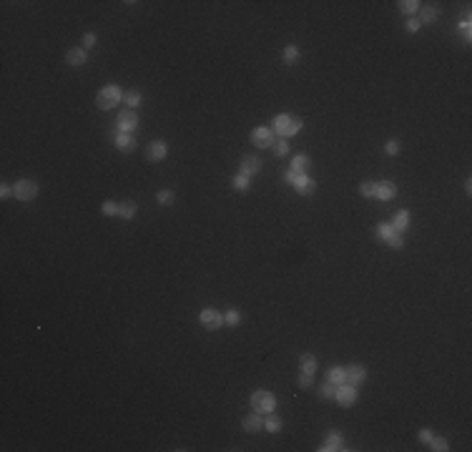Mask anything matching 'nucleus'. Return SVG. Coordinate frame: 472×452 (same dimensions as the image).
<instances>
[{
	"label": "nucleus",
	"mask_w": 472,
	"mask_h": 452,
	"mask_svg": "<svg viewBox=\"0 0 472 452\" xmlns=\"http://www.w3.org/2000/svg\"><path fill=\"white\" fill-rule=\"evenodd\" d=\"M249 404H252L254 412H259V414H269V412L277 409V397H274L269 389H257V392H252Z\"/></svg>",
	"instance_id": "4"
},
{
	"label": "nucleus",
	"mask_w": 472,
	"mask_h": 452,
	"mask_svg": "<svg viewBox=\"0 0 472 452\" xmlns=\"http://www.w3.org/2000/svg\"><path fill=\"white\" fill-rule=\"evenodd\" d=\"M284 181H287L297 193H302V196H309V193L317 191V181H314L309 173H294V171H287V173H284Z\"/></svg>",
	"instance_id": "3"
},
{
	"label": "nucleus",
	"mask_w": 472,
	"mask_h": 452,
	"mask_svg": "<svg viewBox=\"0 0 472 452\" xmlns=\"http://www.w3.org/2000/svg\"><path fill=\"white\" fill-rule=\"evenodd\" d=\"M252 143H254L257 148H269V146H274V131H272L269 126H257V128L252 131Z\"/></svg>",
	"instance_id": "10"
},
{
	"label": "nucleus",
	"mask_w": 472,
	"mask_h": 452,
	"mask_svg": "<svg viewBox=\"0 0 472 452\" xmlns=\"http://www.w3.org/2000/svg\"><path fill=\"white\" fill-rule=\"evenodd\" d=\"M307 166H309V156H307V153H297V156L292 158L289 171H294V173H304V171H307Z\"/></svg>",
	"instance_id": "24"
},
{
	"label": "nucleus",
	"mask_w": 472,
	"mask_h": 452,
	"mask_svg": "<svg viewBox=\"0 0 472 452\" xmlns=\"http://www.w3.org/2000/svg\"><path fill=\"white\" fill-rule=\"evenodd\" d=\"M299 56H302L299 46H287V48H284V61H287V63H297Z\"/></svg>",
	"instance_id": "33"
},
{
	"label": "nucleus",
	"mask_w": 472,
	"mask_h": 452,
	"mask_svg": "<svg viewBox=\"0 0 472 452\" xmlns=\"http://www.w3.org/2000/svg\"><path fill=\"white\" fill-rule=\"evenodd\" d=\"M327 382H332L334 387H339V384H344V382H347V374H344V367H332V369L327 372Z\"/></svg>",
	"instance_id": "25"
},
{
	"label": "nucleus",
	"mask_w": 472,
	"mask_h": 452,
	"mask_svg": "<svg viewBox=\"0 0 472 452\" xmlns=\"http://www.w3.org/2000/svg\"><path fill=\"white\" fill-rule=\"evenodd\" d=\"M377 239H382L387 247H392V249H402L404 247V239H402V234H397L394 229H392V223H377Z\"/></svg>",
	"instance_id": "5"
},
{
	"label": "nucleus",
	"mask_w": 472,
	"mask_h": 452,
	"mask_svg": "<svg viewBox=\"0 0 472 452\" xmlns=\"http://www.w3.org/2000/svg\"><path fill=\"white\" fill-rule=\"evenodd\" d=\"M299 369L304 374H317V357L314 354H302L299 357Z\"/></svg>",
	"instance_id": "21"
},
{
	"label": "nucleus",
	"mask_w": 472,
	"mask_h": 452,
	"mask_svg": "<svg viewBox=\"0 0 472 452\" xmlns=\"http://www.w3.org/2000/svg\"><path fill=\"white\" fill-rule=\"evenodd\" d=\"M432 434H434V432H432V429H422V432H419V434H417V437H419V442H424V444H427V442H429V439H432Z\"/></svg>",
	"instance_id": "43"
},
{
	"label": "nucleus",
	"mask_w": 472,
	"mask_h": 452,
	"mask_svg": "<svg viewBox=\"0 0 472 452\" xmlns=\"http://www.w3.org/2000/svg\"><path fill=\"white\" fill-rule=\"evenodd\" d=\"M404 26H407V33H417V31L422 28V23H419L417 18H409V21H407Z\"/></svg>",
	"instance_id": "41"
},
{
	"label": "nucleus",
	"mask_w": 472,
	"mask_h": 452,
	"mask_svg": "<svg viewBox=\"0 0 472 452\" xmlns=\"http://www.w3.org/2000/svg\"><path fill=\"white\" fill-rule=\"evenodd\" d=\"M397 6H399V11H402L404 16H417L419 8H422L419 0H402V3H397Z\"/></svg>",
	"instance_id": "26"
},
{
	"label": "nucleus",
	"mask_w": 472,
	"mask_h": 452,
	"mask_svg": "<svg viewBox=\"0 0 472 452\" xmlns=\"http://www.w3.org/2000/svg\"><path fill=\"white\" fill-rule=\"evenodd\" d=\"M344 374H347V384L359 387L367 379V367L364 364H349V367H344Z\"/></svg>",
	"instance_id": "12"
},
{
	"label": "nucleus",
	"mask_w": 472,
	"mask_h": 452,
	"mask_svg": "<svg viewBox=\"0 0 472 452\" xmlns=\"http://www.w3.org/2000/svg\"><path fill=\"white\" fill-rule=\"evenodd\" d=\"M141 101H143V96H141L138 91H128V93H123V103H126L131 111H136V108L141 106Z\"/></svg>",
	"instance_id": "27"
},
{
	"label": "nucleus",
	"mask_w": 472,
	"mask_h": 452,
	"mask_svg": "<svg viewBox=\"0 0 472 452\" xmlns=\"http://www.w3.org/2000/svg\"><path fill=\"white\" fill-rule=\"evenodd\" d=\"M138 123H141L138 113L131 111V108H126V111H121L118 118H116V131H118V133H133V131L138 128Z\"/></svg>",
	"instance_id": "6"
},
{
	"label": "nucleus",
	"mask_w": 472,
	"mask_h": 452,
	"mask_svg": "<svg viewBox=\"0 0 472 452\" xmlns=\"http://www.w3.org/2000/svg\"><path fill=\"white\" fill-rule=\"evenodd\" d=\"M297 384H299L302 389H309V387H314V374H304V372H299V379H297Z\"/></svg>",
	"instance_id": "37"
},
{
	"label": "nucleus",
	"mask_w": 472,
	"mask_h": 452,
	"mask_svg": "<svg viewBox=\"0 0 472 452\" xmlns=\"http://www.w3.org/2000/svg\"><path fill=\"white\" fill-rule=\"evenodd\" d=\"M317 392H319V397H322V399H334V392H337V387H334L332 382H324L322 387H317Z\"/></svg>",
	"instance_id": "34"
},
{
	"label": "nucleus",
	"mask_w": 472,
	"mask_h": 452,
	"mask_svg": "<svg viewBox=\"0 0 472 452\" xmlns=\"http://www.w3.org/2000/svg\"><path fill=\"white\" fill-rule=\"evenodd\" d=\"M457 31L462 33L464 43H469V41H472V21H469V11H467V13H464V18L457 23Z\"/></svg>",
	"instance_id": "23"
},
{
	"label": "nucleus",
	"mask_w": 472,
	"mask_h": 452,
	"mask_svg": "<svg viewBox=\"0 0 472 452\" xmlns=\"http://www.w3.org/2000/svg\"><path fill=\"white\" fill-rule=\"evenodd\" d=\"M397 196V183H392V181H377V193H374V198H379V201H392Z\"/></svg>",
	"instance_id": "14"
},
{
	"label": "nucleus",
	"mask_w": 472,
	"mask_h": 452,
	"mask_svg": "<svg viewBox=\"0 0 472 452\" xmlns=\"http://www.w3.org/2000/svg\"><path fill=\"white\" fill-rule=\"evenodd\" d=\"M437 16H439V8H429V6L419 8V23H432L437 21Z\"/></svg>",
	"instance_id": "29"
},
{
	"label": "nucleus",
	"mask_w": 472,
	"mask_h": 452,
	"mask_svg": "<svg viewBox=\"0 0 472 452\" xmlns=\"http://www.w3.org/2000/svg\"><path fill=\"white\" fill-rule=\"evenodd\" d=\"M13 191H16V198H18V201H33V198L41 193V186H38L36 181H31V178H21V181H16Z\"/></svg>",
	"instance_id": "7"
},
{
	"label": "nucleus",
	"mask_w": 472,
	"mask_h": 452,
	"mask_svg": "<svg viewBox=\"0 0 472 452\" xmlns=\"http://www.w3.org/2000/svg\"><path fill=\"white\" fill-rule=\"evenodd\" d=\"M113 143H116V148L118 151H123V153H131L133 148H136V138H133V133H113Z\"/></svg>",
	"instance_id": "13"
},
{
	"label": "nucleus",
	"mask_w": 472,
	"mask_h": 452,
	"mask_svg": "<svg viewBox=\"0 0 472 452\" xmlns=\"http://www.w3.org/2000/svg\"><path fill=\"white\" fill-rule=\"evenodd\" d=\"M66 61H68V66L78 68V66H83V63L88 61V51H86V48H71V51L66 53Z\"/></svg>",
	"instance_id": "18"
},
{
	"label": "nucleus",
	"mask_w": 472,
	"mask_h": 452,
	"mask_svg": "<svg viewBox=\"0 0 472 452\" xmlns=\"http://www.w3.org/2000/svg\"><path fill=\"white\" fill-rule=\"evenodd\" d=\"M121 101H123V91H121V86H116V83L103 86V88L98 91V96H96V106H98L101 111H111V108H116Z\"/></svg>",
	"instance_id": "2"
},
{
	"label": "nucleus",
	"mask_w": 472,
	"mask_h": 452,
	"mask_svg": "<svg viewBox=\"0 0 472 452\" xmlns=\"http://www.w3.org/2000/svg\"><path fill=\"white\" fill-rule=\"evenodd\" d=\"M274 151H277V156H287V153H289V141H287V138H279L277 146H274Z\"/></svg>",
	"instance_id": "39"
},
{
	"label": "nucleus",
	"mask_w": 472,
	"mask_h": 452,
	"mask_svg": "<svg viewBox=\"0 0 472 452\" xmlns=\"http://www.w3.org/2000/svg\"><path fill=\"white\" fill-rule=\"evenodd\" d=\"M359 193H362L364 198H374V193H377V181H364V183H359Z\"/></svg>",
	"instance_id": "32"
},
{
	"label": "nucleus",
	"mask_w": 472,
	"mask_h": 452,
	"mask_svg": "<svg viewBox=\"0 0 472 452\" xmlns=\"http://www.w3.org/2000/svg\"><path fill=\"white\" fill-rule=\"evenodd\" d=\"M302 118H294V116H289V113H279V116H274V121H272V131L274 133H279L282 138H289V136H297L299 131H302Z\"/></svg>",
	"instance_id": "1"
},
{
	"label": "nucleus",
	"mask_w": 472,
	"mask_h": 452,
	"mask_svg": "<svg viewBox=\"0 0 472 452\" xmlns=\"http://www.w3.org/2000/svg\"><path fill=\"white\" fill-rule=\"evenodd\" d=\"M339 449H347V447H344V434L337 432V429H332V432L327 434V439L322 442L319 452H339Z\"/></svg>",
	"instance_id": "11"
},
{
	"label": "nucleus",
	"mask_w": 472,
	"mask_h": 452,
	"mask_svg": "<svg viewBox=\"0 0 472 452\" xmlns=\"http://www.w3.org/2000/svg\"><path fill=\"white\" fill-rule=\"evenodd\" d=\"M166 153H168V148H166V141H153V143H148V151H146V156H148L151 161H163V158H166Z\"/></svg>",
	"instance_id": "19"
},
{
	"label": "nucleus",
	"mask_w": 472,
	"mask_h": 452,
	"mask_svg": "<svg viewBox=\"0 0 472 452\" xmlns=\"http://www.w3.org/2000/svg\"><path fill=\"white\" fill-rule=\"evenodd\" d=\"M198 324H201L203 329L213 332V329H218V327L223 324V314L216 312V309H211V307H206V309H201V314H198Z\"/></svg>",
	"instance_id": "8"
},
{
	"label": "nucleus",
	"mask_w": 472,
	"mask_h": 452,
	"mask_svg": "<svg viewBox=\"0 0 472 452\" xmlns=\"http://www.w3.org/2000/svg\"><path fill=\"white\" fill-rule=\"evenodd\" d=\"M357 397H359V389L354 387V384H339L337 387V392H334V399L342 404V407H352L354 402H357Z\"/></svg>",
	"instance_id": "9"
},
{
	"label": "nucleus",
	"mask_w": 472,
	"mask_h": 452,
	"mask_svg": "<svg viewBox=\"0 0 472 452\" xmlns=\"http://www.w3.org/2000/svg\"><path fill=\"white\" fill-rule=\"evenodd\" d=\"M11 196H16V191H13V186H8V183H3V186H0V198H11Z\"/></svg>",
	"instance_id": "42"
},
{
	"label": "nucleus",
	"mask_w": 472,
	"mask_h": 452,
	"mask_svg": "<svg viewBox=\"0 0 472 452\" xmlns=\"http://www.w3.org/2000/svg\"><path fill=\"white\" fill-rule=\"evenodd\" d=\"M262 171V161L257 158V156H244L242 158V168H239V173H244V176H257Z\"/></svg>",
	"instance_id": "15"
},
{
	"label": "nucleus",
	"mask_w": 472,
	"mask_h": 452,
	"mask_svg": "<svg viewBox=\"0 0 472 452\" xmlns=\"http://www.w3.org/2000/svg\"><path fill=\"white\" fill-rule=\"evenodd\" d=\"M156 201H158L161 206H166V203H171V201H173V191H168V188H163V191H158V193H156Z\"/></svg>",
	"instance_id": "38"
},
{
	"label": "nucleus",
	"mask_w": 472,
	"mask_h": 452,
	"mask_svg": "<svg viewBox=\"0 0 472 452\" xmlns=\"http://www.w3.org/2000/svg\"><path fill=\"white\" fill-rule=\"evenodd\" d=\"M242 427H244L249 434H257V432H262V429H264V419H262V414H259V412H252V414H247V417H244Z\"/></svg>",
	"instance_id": "16"
},
{
	"label": "nucleus",
	"mask_w": 472,
	"mask_h": 452,
	"mask_svg": "<svg viewBox=\"0 0 472 452\" xmlns=\"http://www.w3.org/2000/svg\"><path fill=\"white\" fill-rule=\"evenodd\" d=\"M264 429H267V432H272V434L282 432V417H279L277 412H269V414H267V419H264Z\"/></svg>",
	"instance_id": "22"
},
{
	"label": "nucleus",
	"mask_w": 472,
	"mask_h": 452,
	"mask_svg": "<svg viewBox=\"0 0 472 452\" xmlns=\"http://www.w3.org/2000/svg\"><path fill=\"white\" fill-rule=\"evenodd\" d=\"M399 151H402V143H399L397 138H389V141L384 143V153H387V156H397Z\"/></svg>",
	"instance_id": "35"
},
{
	"label": "nucleus",
	"mask_w": 472,
	"mask_h": 452,
	"mask_svg": "<svg viewBox=\"0 0 472 452\" xmlns=\"http://www.w3.org/2000/svg\"><path fill=\"white\" fill-rule=\"evenodd\" d=\"M136 213H138V203H133V201H123V203H118V216H121V218L131 221V218H136Z\"/></svg>",
	"instance_id": "20"
},
{
	"label": "nucleus",
	"mask_w": 472,
	"mask_h": 452,
	"mask_svg": "<svg viewBox=\"0 0 472 452\" xmlns=\"http://www.w3.org/2000/svg\"><path fill=\"white\" fill-rule=\"evenodd\" d=\"M96 43H98V36H96V33H86V36H83V43H81V46H83V48L88 51V48H93Z\"/></svg>",
	"instance_id": "40"
},
{
	"label": "nucleus",
	"mask_w": 472,
	"mask_h": 452,
	"mask_svg": "<svg viewBox=\"0 0 472 452\" xmlns=\"http://www.w3.org/2000/svg\"><path fill=\"white\" fill-rule=\"evenodd\" d=\"M101 211H103V216H118V203L116 201H103Z\"/></svg>",
	"instance_id": "36"
},
{
	"label": "nucleus",
	"mask_w": 472,
	"mask_h": 452,
	"mask_svg": "<svg viewBox=\"0 0 472 452\" xmlns=\"http://www.w3.org/2000/svg\"><path fill=\"white\" fill-rule=\"evenodd\" d=\"M427 444H429V449H432V452H447V449H449L447 439H444V437H434V434H432V439H429Z\"/></svg>",
	"instance_id": "31"
},
{
	"label": "nucleus",
	"mask_w": 472,
	"mask_h": 452,
	"mask_svg": "<svg viewBox=\"0 0 472 452\" xmlns=\"http://www.w3.org/2000/svg\"><path fill=\"white\" fill-rule=\"evenodd\" d=\"M392 229H394L397 234H404V232L409 229V211H407V208H402V211L394 213V218H392Z\"/></svg>",
	"instance_id": "17"
},
{
	"label": "nucleus",
	"mask_w": 472,
	"mask_h": 452,
	"mask_svg": "<svg viewBox=\"0 0 472 452\" xmlns=\"http://www.w3.org/2000/svg\"><path fill=\"white\" fill-rule=\"evenodd\" d=\"M223 324H228V327H239V324H242V312H239V309H228V312L223 314Z\"/></svg>",
	"instance_id": "30"
},
{
	"label": "nucleus",
	"mask_w": 472,
	"mask_h": 452,
	"mask_svg": "<svg viewBox=\"0 0 472 452\" xmlns=\"http://www.w3.org/2000/svg\"><path fill=\"white\" fill-rule=\"evenodd\" d=\"M249 183H252V178L244 173H233V178H231V186L236 191H249Z\"/></svg>",
	"instance_id": "28"
}]
</instances>
